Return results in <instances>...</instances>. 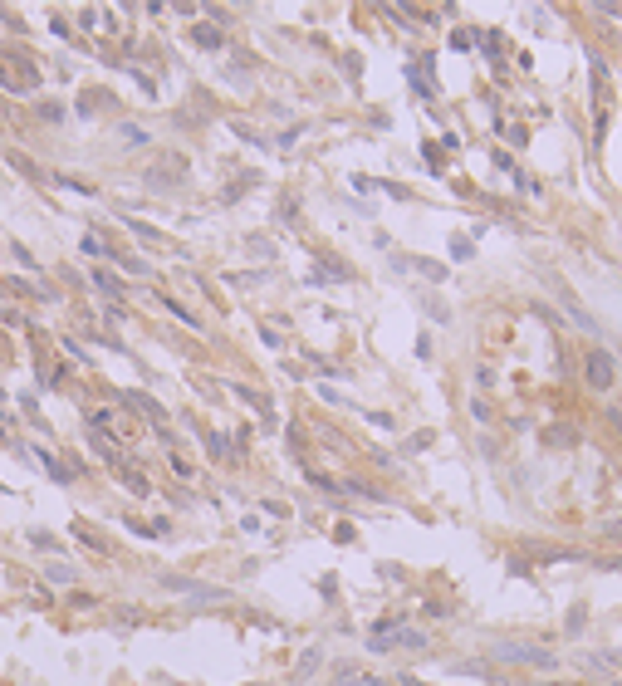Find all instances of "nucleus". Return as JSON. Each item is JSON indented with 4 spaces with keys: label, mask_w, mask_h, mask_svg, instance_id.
I'll return each instance as SVG.
<instances>
[{
    "label": "nucleus",
    "mask_w": 622,
    "mask_h": 686,
    "mask_svg": "<svg viewBox=\"0 0 622 686\" xmlns=\"http://www.w3.org/2000/svg\"><path fill=\"white\" fill-rule=\"evenodd\" d=\"M544 441L549 446H573V431L568 427H554V431H544Z\"/></svg>",
    "instance_id": "obj_11"
},
{
    "label": "nucleus",
    "mask_w": 622,
    "mask_h": 686,
    "mask_svg": "<svg viewBox=\"0 0 622 686\" xmlns=\"http://www.w3.org/2000/svg\"><path fill=\"white\" fill-rule=\"evenodd\" d=\"M426 446H431V431H416L412 441H407V451H426Z\"/></svg>",
    "instance_id": "obj_14"
},
{
    "label": "nucleus",
    "mask_w": 622,
    "mask_h": 686,
    "mask_svg": "<svg viewBox=\"0 0 622 686\" xmlns=\"http://www.w3.org/2000/svg\"><path fill=\"white\" fill-rule=\"evenodd\" d=\"M559 304H564V309L573 314V324H578V329H588V333H598V319H593V314H588V309H583V304L573 299V290H568V285H559Z\"/></svg>",
    "instance_id": "obj_3"
},
{
    "label": "nucleus",
    "mask_w": 622,
    "mask_h": 686,
    "mask_svg": "<svg viewBox=\"0 0 622 686\" xmlns=\"http://www.w3.org/2000/svg\"><path fill=\"white\" fill-rule=\"evenodd\" d=\"M608 422H613V427L622 431V407H608Z\"/></svg>",
    "instance_id": "obj_17"
},
{
    "label": "nucleus",
    "mask_w": 622,
    "mask_h": 686,
    "mask_svg": "<svg viewBox=\"0 0 622 686\" xmlns=\"http://www.w3.org/2000/svg\"><path fill=\"white\" fill-rule=\"evenodd\" d=\"M197 44H201V49H220V30L201 25V30H197Z\"/></svg>",
    "instance_id": "obj_10"
},
{
    "label": "nucleus",
    "mask_w": 622,
    "mask_h": 686,
    "mask_svg": "<svg viewBox=\"0 0 622 686\" xmlns=\"http://www.w3.org/2000/svg\"><path fill=\"white\" fill-rule=\"evenodd\" d=\"M471 417H475V422H490V402L475 397V402H471Z\"/></svg>",
    "instance_id": "obj_13"
},
{
    "label": "nucleus",
    "mask_w": 622,
    "mask_h": 686,
    "mask_svg": "<svg viewBox=\"0 0 622 686\" xmlns=\"http://www.w3.org/2000/svg\"><path fill=\"white\" fill-rule=\"evenodd\" d=\"M387 642H392V647H412V652H421V647H426V632H421V627H397Z\"/></svg>",
    "instance_id": "obj_5"
},
{
    "label": "nucleus",
    "mask_w": 622,
    "mask_h": 686,
    "mask_svg": "<svg viewBox=\"0 0 622 686\" xmlns=\"http://www.w3.org/2000/svg\"><path fill=\"white\" fill-rule=\"evenodd\" d=\"M598 534H603V539H613V544H622V520H608V525H598Z\"/></svg>",
    "instance_id": "obj_12"
},
{
    "label": "nucleus",
    "mask_w": 622,
    "mask_h": 686,
    "mask_svg": "<svg viewBox=\"0 0 622 686\" xmlns=\"http://www.w3.org/2000/svg\"><path fill=\"white\" fill-rule=\"evenodd\" d=\"M172 471H177L182 481H192V461H182V456H172Z\"/></svg>",
    "instance_id": "obj_16"
},
{
    "label": "nucleus",
    "mask_w": 622,
    "mask_h": 686,
    "mask_svg": "<svg viewBox=\"0 0 622 686\" xmlns=\"http://www.w3.org/2000/svg\"><path fill=\"white\" fill-rule=\"evenodd\" d=\"M564 632H568L573 642L588 632V603H573V608H568V623H564Z\"/></svg>",
    "instance_id": "obj_4"
},
{
    "label": "nucleus",
    "mask_w": 622,
    "mask_h": 686,
    "mask_svg": "<svg viewBox=\"0 0 622 686\" xmlns=\"http://www.w3.org/2000/svg\"><path fill=\"white\" fill-rule=\"evenodd\" d=\"M318 667H323V647H309V652L299 657V667H294V682H309Z\"/></svg>",
    "instance_id": "obj_6"
},
{
    "label": "nucleus",
    "mask_w": 622,
    "mask_h": 686,
    "mask_svg": "<svg viewBox=\"0 0 622 686\" xmlns=\"http://www.w3.org/2000/svg\"><path fill=\"white\" fill-rule=\"evenodd\" d=\"M118 471H123V486L132 490V495H147V490H152V486H147V476H137V471H127V466H118Z\"/></svg>",
    "instance_id": "obj_7"
},
{
    "label": "nucleus",
    "mask_w": 622,
    "mask_h": 686,
    "mask_svg": "<svg viewBox=\"0 0 622 686\" xmlns=\"http://www.w3.org/2000/svg\"><path fill=\"white\" fill-rule=\"evenodd\" d=\"M416 270H421L426 280H441V265H431V260H416Z\"/></svg>",
    "instance_id": "obj_15"
},
{
    "label": "nucleus",
    "mask_w": 622,
    "mask_h": 686,
    "mask_svg": "<svg viewBox=\"0 0 622 686\" xmlns=\"http://www.w3.org/2000/svg\"><path fill=\"white\" fill-rule=\"evenodd\" d=\"M94 285H99L104 294H113V299L123 294V285H118V275H108V270H99V275H94Z\"/></svg>",
    "instance_id": "obj_9"
},
{
    "label": "nucleus",
    "mask_w": 622,
    "mask_h": 686,
    "mask_svg": "<svg viewBox=\"0 0 622 686\" xmlns=\"http://www.w3.org/2000/svg\"><path fill=\"white\" fill-rule=\"evenodd\" d=\"M44 574H49V584H74V564H64V559H59V564H49Z\"/></svg>",
    "instance_id": "obj_8"
},
{
    "label": "nucleus",
    "mask_w": 622,
    "mask_h": 686,
    "mask_svg": "<svg viewBox=\"0 0 622 686\" xmlns=\"http://www.w3.org/2000/svg\"><path fill=\"white\" fill-rule=\"evenodd\" d=\"M583 368H588V388H598V392H608L613 378H618V363H613V353H603V348H593V353L583 358Z\"/></svg>",
    "instance_id": "obj_2"
},
{
    "label": "nucleus",
    "mask_w": 622,
    "mask_h": 686,
    "mask_svg": "<svg viewBox=\"0 0 622 686\" xmlns=\"http://www.w3.org/2000/svg\"><path fill=\"white\" fill-rule=\"evenodd\" d=\"M495 657L500 662H515V667H539V672H554L559 657L549 647H534V642H495Z\"/></svg>",
    "instance_id": "obj_1"
}]
</instances>
